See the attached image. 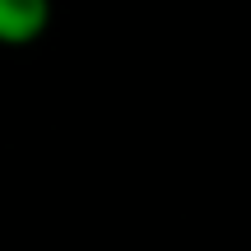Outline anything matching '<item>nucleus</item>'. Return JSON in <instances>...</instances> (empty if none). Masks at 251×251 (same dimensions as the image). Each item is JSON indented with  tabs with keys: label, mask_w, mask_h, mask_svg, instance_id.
I'll return each mask as SVG.
<instances>
[{
	"label": "nucleus",
	"mask_w": 251,
	"mask_h": 251,
	"mask_svg": "<svg viewBox=\"0 0 251 251\" xmlns=\"http://www.w3.org/2000/svg\"><path fill=\"white\" fill-rule=\"evenodd\" d=\"M51 28V0H0V47H33Z\"/></svg>",
	"instance_id": "nucleus-1"
}]
</instances>
